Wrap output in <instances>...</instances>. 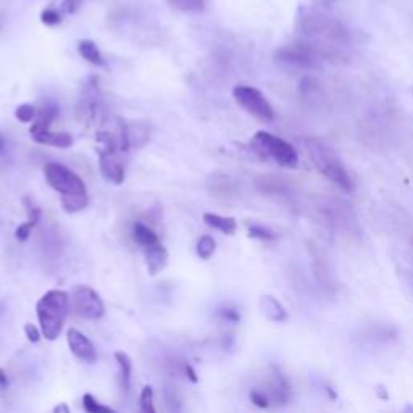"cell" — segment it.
<instances>
[{"label":"cell","instance_id":"cell-5","mask_svg":"<svg viewBox=\"0 0 413 413\" xmlns=\"http://www.w3.org/2000/svg\"><path fill=\"white\" fill-rule=\"evenodd\" d=\"M233 97L239 107L246 110L253 118L260 119L263 123H271L275 119V110L258 89L251 88V86H236L233 89Z\"/></svg>","mask_w":413,"mask_h":413},{"label":"cell","instance_id":"cell-37","mask_svg":"<svg viewBox=\"0 0 413 413\" xmlns=\"http://www.w3.org/2000/svg\"><path fill=\"white\" fill-rule=\"evenodd\" d=\"M184 373H186V376L191 379L192 383H199V376H197V373H195V369L191 367V365H186L184 367Z\"/></svg>","mask_w":413,"mask_h":413},{"label":"cell","instance_id":"cell-1","mask_svg":"<svg viewBox=\"0 0 413 413\" xmlns=\"http://www.w3.org/2000/svg\"><path fill=\"white\" fill-rule=\"evenodd\" d=\"M70 311V296L65 291L52 289L37 300L36 314L42 336L47 340H55L64 329Z\"/></svg>","mask_w":413,"mask_h":413},{"label":"cell","instance_id":"cell-15","mask_svg":"<svg viewBox=\"0 0 413 413\" xmlns=\"http://www.w3.org/2000/svg\"><path fill=\"white\" fill-rule=\"evenodd\" d=\"M100 107H102V102H100L99 89L94 84H90L86 88V93L81 97L79 113H83L86 119H94L99 115Z\"/></svg>","mask_w":413,"mask_h":413},{"label":"cell","instance_id":"cell-35","mask_svg":"<svg viewBox=\"0 0 413 413\" xmlns=\"http://www.w3.org/2000/svg\"><path fill=\"white\" fill-rule=\"evenodd\" d=\"M25 334H26V338H28V340H31V343H39V339H41V336H42V333H41V329L37 328V326H35L32 323H26L25 325Z\"/></svg>","mask_w":413,"mask_h":413},{"label":"cell","instance_id":"cell-28","mask_svg":"<svg viewBox=\"0 0 413 413\" xmlns=\"http://www.w3.org/2000/svg\"><path fill=\"white\" fill-rule=\"evenodd\" d=\"M83 408L86 413H117L112 407L100 403L93 394H84L83 396Z\"/></svg>","mask_w":413,"mask_h":413},{"label":"cell","instance_id":"cell-26","mask_svg":"<svg viewBox=\"0 0 413 413\" xmlns=\"http://www.w3.org/2000/svg\"><path fill=\"white\" fill-rule=\"evenodd\" d=\"M166 3H170V6L173 8H176V10L200 13L206 8L209 0H166Z\"/></svg>","mask_w":413,"mask_h":413},{"label":"cell","instance_id":"cell-6","mask_svg":"<svg viewBox=\"0 0 413 413\" xmlns=\"http://www.w3.org/2000/svg\"><path fill=\"white\" fill-rule=\"evenodd\" d=\"M46 180L52 189L61 194V197L86 194V184L81 177L60 163H47Z\"/></svg>","mask_w":413,"mask_h":413},{"label":"cell","instance_id":"cell-17","mask_svg":"<svg viewBox=\"0 0 413 413\" xmlns=\"http://www.w3.org/2000/svg\"><path fill=\"white\" fill-rule=\"evenodd\" d=\"M57 113H59V105L54 100H47L41 105L39 112L36 115V122L32 124L30 131H42V129H49L50 123L54 122Z\"/></svg>","mask_w":413,"mask_h":413},{"label":"cell","instance_id":"cell-24","mask_svg":"<svg viewBox=\"0 0 413 413\" xmlns=\"http://www.w3.org/2000/svg\"><path fill=\"white\" fill-rule=\"evenodd\" d=\"M39 218H41V210L37 209V206H31L30 209V217H28V222L21 223L20 227L17 228L15 231V238L18 239L20 242H25L30 239L32 229L36 228V224L39 223Z\"/></svg>","mask_w":413,"mask_h":413},{"label":"cell","instance_id":"cell-42","mask_svg":"<svg viewBox=\"0 0 413 413\" xmlns=\"http://www.w3.org/2000/svg\"><path fill=\"white\" fill-rule=\"evenodd\" d=\"M3 147H6V141H3L2 134H0V152H2V151H3Z\"/></svg>","mask_w":413,"mask_h":413},{"label":"cell","instance_id":"cell-12","mask_svg":"<svg viewBox=\"0 0 413 413\" xmlns=\"http://www.w3.org/2000/svg\"><path fill=\"white\" fill-rule=\"evenodd\" d=\"M311 263H314V275L315 280L318 282L321 289H325L326 292H334V278H333V271H331V267L326 257L321 253L318 249L315 246H311Z\"/></svg>","mask_w":413,"mask_h":413},{"label":"cell","instance_id":"cell-39","mask_svg":"<svg viewBox=\"0 0 413 413\" xmlns=\"http://www.w3.org/2000/svg\"><path fill=\"white\" fill-rule=\"evenodd\" d=\"M52 413H70V407L66 405L65 402H61V403H59V405L54 407V412Z\"/></svg>","mask_w":413,"mask_h":413},{"label":"cell","instance_id":"cell-11","mask_svg":"<svg viewBox=\"0 0 413 413\" xmlns=\"http://www.w3.org/2000/svg\"><path fill=\"white\" fill-rule=\"evenodd\" d=\"M66 340H68V347L71 352H73L79 360L89 363L97 362L99 358L97 350H95L94 344L90 343L88 336H84L81 331L71 328L68 331V334H66Z\"/></svg>","mask_w":413,"mask_h":413},{"label":"cell","instance_id":"cell-4","mask_svg":"<svg viewBox=\"0 0 413 413\" xmlns=\"http://www.w3.org/2000/svg\"><path fill=\"white\" fill-rule=\"evenodd\" d=\"M300 30L307 37L318 42L331 44H345L349 41V32L338 20L318 12H310L300 18Z\"/></svg>","mask_w":413,"mask_h":413},{"label":"cell","instance_id":"cell-7","mask_svg":"<svg viewBox=\"0 0 413 413\" xmlns=\"http://www.w3.org/2000/svg\"><path fill=\"white\" fill-rule=\"evenodd\" d=\"M276 61L282 66L297 70H310L318 61V50L309 42H294L286 44L276 50Z\"/></svg>","mask_w":413,"mask_h":413},{"label":"cell","instance_id":"cell-29","mask_svg":"<svg viewBox=\"0 0 413 413\" xmlns=\"http://www.w3.org/2000/svg\"><path fill=\"white\" fill-rule=\"evenodd\" d=\"M215 251H217V242L212 236H202L197 242V256H199L202 260H209L210 257L213 256Z\"/></svg>","mask_w":413,"mask_h":413},{"label":"cell","instance_id":"cell-13","mask_svg":"<svg viewBox=\"0 0 413 413\" xmlns=\"http://www.w3.org/2000/svg\"><path fill=\"white\" fill-rule=\"evenodd\" d=\"M258 307H260L263 316H265L267 320L273 321V323H285L287 320V311L285 305H282L276 297L268 294L262 296L260 300H258Z\"/></svg>","mask_w":413,"mask_h":413},{"label":"cell","instance_id":"cell-36","mask_svg":"<svg viewBox=\"0 0 413 413\" xmlns=\"http://www.w3.org/2000/svg\"><path fill=\"white\" fill-rule=\"evenodd\" d=\"M83 0H61V12L75 13Z\"/></svg>","mask_w":413,"mask_h":413},{"label":"cell","instance_id":"cell-10","mask_svg":"<svg viewBox=\"0 0 413 413\" xmlns=\"http://www.w3.org/2000/svg\"><path fill=\"white\" fill-rule=\"evenodd\" d=\"M99 168L102 176L112 184H123L124 181V166L122 160H119L118 152L115 151H104L99 152Z\"/></svg>","mask_w":413,"mask_h":413},{"label":"cell","instance_id":"cell-8","mask_svg":"<svg viewBox=\"0 0 413 413\" xmlns=\"http://www.w3.org/2000/svg\"><path fill=\"white\" fill-rule=\"evenodd\" d=\"M71 302L76 314L86 320H99L105 315L104 300L89 286H75L71 291Z\"/></svg>","mask_w":413,"mask_h":413},{"label":"cell","instance_id":"cell-20","mask_svg":"<svg viewBox=\"0 0 413 413\" xmlns=\"http://www.w3.org/2000/svg\"><path fill=\"white\" fill-rule=\"evenodd\" d=\"M115 360L118 365V376H119V386L124 392L129 391L131 386V373H133V363L128 354L124 352H115Z\"/></svg>","mask_w":413,"mask_h":413},{"label":"cell","instance_id":"cell-19","mask_svg":"<svg viewBox=\"0 0 413 413\" xmlns=\"http://www.w3.org/2000/svg\"><path fill=\"white\" fill-rule=\"evenodd\" d=\"M202 220H204V223L209 224L210 228L218 229V231H222L224 234L236 233L238 223L236 220L231 217H222V215H217V213H204V218Z\"/></svg>","mask_w":413,"mask_h":413},{"label":"cell","instance_id":"cell-16","mask_svg":"<svg viewBox=\"0 0 413 413\" xmlns=\"http://www.w3.org/2000/svg\"><path fill=\"white\" fill-rule=\"evenodd\" d=\"M146 263L147 270L152 276H155L162 270H165L168 263V251L165 246H162L160 242L155 244V246L146 249Z\"/></svg>","mask_w":413,"mask_h":413},{"label":"cell","instance_id":"cell-18","mask_svg":"<svg viewBox=\"0 0 413 413\" xmlns=\"http://www.w3.org/2000/svg\"><path fill=\"white\" fill-rule=\"evenodd\" d=\"M256 186L258 191L270 197H281V199H287V197H289L287 187L282 184L281 181L273 180V177H267V176L258 177L256 181Z\"/></svg>","mask_w":413,"mask_h":413},{"label":"cell","instance_id":"cell-34","mask_svg":"<svg viewBox=\"0 0 413 413\" xmlns=\"http://www.w3.org/2000/svg\"><path fill=\"white\" fill-rule=\"evenodd\" d=\"M41 21L47 26H55L61 21V15H60V12L54 10V8H47V10L41 13Z\"/></svg>","mask_w":413,"mask_h":413},{"label":"cell","instance_id":"cell-38","mask_svg":"<svg viewBox=\"0 0 413 413\" xmlns=\"http://www.w3.org/2000/svg\"><path fill=\"white\" fill-rule=\"evenodd\" d=\"M376 396L381 398V401H389V392L386 391V387H383V386L376 387Z\"/></svg>","mask_w":413,"mask_h":413},{"label":"cell","instance_id":"cell-31","mask_svg":"<svg viewBox=\"0 0 413 413\" xmlns=\"http://www.w3.org/2000/svg\"><path fill=\"white\" fill-rule=\"evenodd\" d=\"M217 315L220 320L227 321V323H239V321H241V314H239V310L236 307H231V305L220 307L217 310Z\"/></svg>","mask_w":413,"mask_h":413},{"label":"cell","instance_id":"cell-40","mask_svg":"<svg viewBox=\"0 0 413 413\" xmlns=\"http://www.w3.org/2000/svg\"><path fill=\"white\" fill-rule=\"evenodd\" d=\"M0 387H2V389L8 387V378H7V373L3 372L2 368H0Z\"/></svg>","mask_w":413,"mask_h":413},{"label":"cell","instance_id":"cell-22","mask_svg":"<svg viewBox=\"0 0 413 413\" xmlns=\"http://www.w3.org/2000/svg\"><path fill=\"white\" fill-rule=\"evenodd\" d=\"M133 238H134V241H136L139 246H142L144 249L152 247V246H155V244L160 242L158 241L157 234L141 222L133 224Z\"/></svg>","mask_w":413,"mask_h":413},{"label":"cell","instance_id":"cell-25","mask_svg":"<svg viewBox=\"0 0 413 413\" xmlns=\"http://www.w3.org/2000/svg\"><path fill=\"white\" fill-rule=\"evenodd\" d=\"M88 204H89L88 192H86V194L61 197V209H64L66 213L81 212V210H84L86 206H88Z\"/></svg>","mask_w":413,"mask_h":413},{"label":"cell","instance_id":"cell-3","mask_svg":"<svg viewBox=\"0 0 413 413\" xmlns=\"http://www.w3.org/2000/svg\"><path fill=\"white\" fill-rule=\"evenodd\" d=\"M251 146L262 158L273 160L282 168H297L299 166V155L294 146L285 139L275 136L267 131H257L252 136Z\"/></svg>","mask_w":413,"mask_h":413},{"label":"cell","instance_id":"cell-14","mask_svg":"<svg viewBox=\"0 0 413 413\" xmlns=\"http://www.w3.org/2000/svg\"><path fill=\"white\" fill-rule=\"evenodd\" d=\"M32 141L46 144V146L66 148L73 144V137L68 133H52L50 129H42V131H30Z\"/></svg>","mask_w":413,"mask_h":413},{"label":"cell","instance_id":"cell-30","mask_svg":"<svg viewBox=\"0 0 413 413\" xmlns=\"http://www.w3.org/2000/svg\"><path fill=\"white\" fill-rule=\"evenodd\" d=\"M139 410L141 413H157L155 403H153V389L146 386L141 392V401H139Z\"/></svg>","mask_w":413,"mask_h":413},{"label":"cell","instance_id":"cell-21","mask_svg":"<svg viewBox=\"0 0 413 413\" xmlns=\"http://www.w3.org/2000/svg\"><path fill=\"white\" fill-rule=\"evenodd\" d=\"M398 273H401V278L405 282V286L410 287L413 292V238L412 241L408 242L407 251L403 252L401 258V265H398Z\"/></svg>","mask_w":413,"mask_h":413},{"label":"cell","instance_id":"cell-9","mask_svg":"<svg viewBox=\"0 0 413 413\" xmlns=\"http://www.w3.org/2000/svg\"><path fill=\"white\" fill-rule=\"evenodd\" d=\"M262 391L267 394L268 398H270L271 405H278V407L286 405L292 397L291 384L276 365H273L271 367L270 376H268L265 383V389H262Z\"/></svg>","mask_w":413,"mask_h":413},{"label":"cell","instance_id":"cell-32","mask_svg":"<svg viewBox=\"0 0 413 413\" xmlns=\"http://www.w3.org/2000/svg\"><path fill=\"white\" fill-rule=\"evenodd\" d=\"M36 115H37V110L35 105H31V104H23V105H20V107H17V110H15V117H17V119H20L21 123L32 122V119L36 118Z\"/></svg>","mask_w":413,"mask_h":413},{"label":"cell","instance_id":"cell-43","mask_svg":"<svg viewBox=\"0 0 413 413\" xmlns=\"http://www.w3.org/2000/svg\"><path fill=\"white\" fill-rule=\"evenodd\" d=\"M2 26H3V17L0 15V30H2Z\"/></svg>","mask_w":413,"mask_h":413},{"label":"cell","instance_id":"cell-23","mask_svg":"<svg viewBox=\"0 0 413 413\" xmlns=\"http://www.w3.org/2000/svg\"><path fill=\"white\" fill-rule=\"evenodd\" d=\"M78 52L86 61H89V64H93L95 66H104L105 65L104 57H102V54H100L99 47L95 46V42H93V41H89V39L79 41Z\"/></svg>","mask_w":413,"mask_h":413},{"label":"cell","instance_id":"cell-2","mask_svg":"<svg viewBox=\"0 0 413 413\" xmlns=\"http://www.w3.org/2000/svg\"><path fill=\"white\" fill-rule=\"evenodd\" d=\"M307 152H309V157L321 176H325L329 182L338 186L340 191H355L352 176L349 175L345 166L338 160V157H334V153L325 144L316 141V139H310V141H307Z\"/></svg>","mask_w":413,"mask_h":413},{"label":"cell","instance_id":"cell-41","mask_svg":"<svg viewBox=\"0 0 413 413\" xmlns=\"http://www.w3.org/2000/svg\"><path fill=\"white\" fill-rule=\"evenodd\" d=\"M403 413H413V405H410V403H408V405L403 408Z\"/></svg>","mask_w":413,"mask_h":413},{"label":"cell","instance_id":"cell-33","mask_svg":"<svg viewBox=\"0 0 413 413\" xmlns=\"http://www.w3.org/2000/svg\"><path fill=\"white\" fill-rule=\"evenodd\" d=\"M251 401H252L253 405L258 407V408H268L271 405L270 398H268V396L262 391V389H252V391H251Z\"/></svg>","mask_w":413,"mask_h":413},{"label":"cell","instance_id":"cell-27","mask_svg":"<svg viewBox=\"0 0 413 413\" xmlns=\"http://www.w3.org/2000/svg\"><path fill=\"white\" fill-rule=\"evenodd\" d=\"M247 233H249V238L258 239V241H275V239H278V234L273 231V229L257 223L249 224Z\"/></svg>","mask_w":413,"mask_h":413}]
</instances>
